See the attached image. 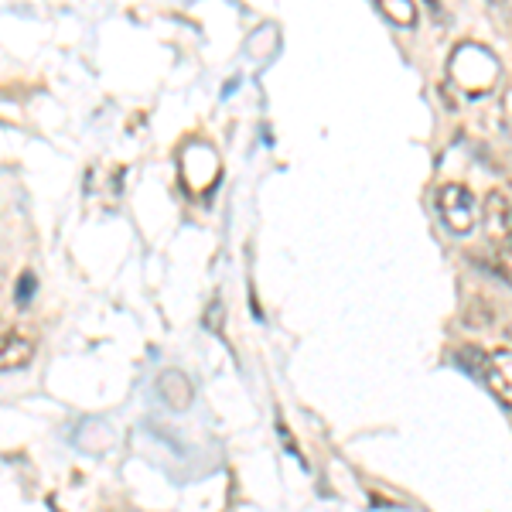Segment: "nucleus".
<instances>
[{
	"label": "nucleus",
	"instance_id": "obj_1",
	"mask_svg": "<svg viewBox=\"0 0 512 512\" xmlns=\"http://www.w3.org/2000/svg\"><path fill=\"white\" fill-rule=\"evenodd\" d=\"M451 82L458 86V93L465 96H489L499 82V59L489 52V48L475 45V41H465L451 52Z\"/></svg>",
	"mask_w": 512,
	"mask_h": 512
},
{
	"label": "nucleus",
	"instance_id": "obj_2",
	"mask_svg": "<svg viewBox=\"0 0 512 512\" xmlns=\"http://www.w3.org/2000/svg\"><path fill=\"white\" fill-rule=\"evenodd\" d=\"M219 181V154L205 144H188L181 151V185L192 198H205Z\"/></svg>",
	"mask_w": 512,
	"mask_h": 512
},
{
	"label": "nucleus",
	"instance_id": "obj_3",
	"mask_svg": "<svg viewBox=\"0 0 512 512\" xmlns=\"http://www.w3.org/2000/svg\"><path fill=\"white\" fill-rule=\"evenodd\" d=\"M437 212H441L444 226L451 229L454 236H468L475 229V219H478V205H475V195L468 192L465 185L451 181L437 192Z\"/></svg>",
	"mask_w": 512,
	"mask_h": 512
},
{
	"label": "nucleus",
	"instance_id": "obj_4",
	"mask_svg": "<svg viewBox=\"0 0 512 512\" xmlns=\"http://www.w3.org/2000/svg\"><path fill=\"white\" fill-rule=\"evenodd\" d=\"M482 226H485V239H489L495 250L502 256H512V202L499 188L485 195Z\"/></svg>",
	"mask_w": 512,
	"mask_h": 512
},
{
	"label": "nucleus",
	"instance_id": "obj_5",
	"mask_svg": "<svg viewBox=\"0 0 512 512\" xmlns=\"http://www.w3.org/2000/svg\"><path fill=\"white\" fill-rule=\"evenodd\" d=\"M35 359V338L21 328L0 335V373H18L28 362Z\"/></svg>",
	"mask_w": 512,
	"mask_h": 512
},
{
	"label": "nucleus",
	"instance_id": "obj_6",
	"mask_svg": "<svg viewBox=\"0 0 512 512\" xmlns=\"http://www.w3.org/2000/svg\"><path fill=\"white\" fill-rule=\"evenodd\" d=\"M482 383L495 393L502 407H512V352H489V366H485Z\"/></svg>",
	"mask_w": 512,
	"mask_h": 512
},
{
	"label": "nucleus",
	"instance_id": "obj_7",
	"mask_svg": "<svg viewBox=\"0 0 512 512\" xmlns=\"http://www.w3.org/2000/svg\"><path fill=\"white\" fill-rule=\"evenodd\" d=\"M158 393L171 410H188L192 407V383L181 369H164L158 379Z\"/></svg>",
	"mask_w": 512,
	"mask_h": 512
},
{
	"label": "nucleus",
	"instance_id": "obj_8",
	"mask_svg": "<svg viewBox=\"0 0 512 512\" xmlns=\"http://www.w3.org/2000/svg\"><path fill=\"white\" fill-rule=\"evenodd\" d=\"M376 11L396 28H414L417 24V4L414 0H373Z\"/></svg>",
	"mask_w": 512,
	"mask_h": 512
},
{
	"label": "nucleus",
	"instance_id": "obj_9",
	"mask_svg": "<svg viewBox=\"0 0 512 512\" xmlns=\"http://www.w3.org/2000/svg\"><path fill=\"white\" fill-rule=\"evenodd\" d=\"M454 362H458L465 373H472L475 379L485 376V366H489V352L475 349V345H461L458 352H454Z\"/></svg>",
	"mask_w": 512,
	"mask_h": 512
},
{
	"label": "nucleus",
	"instance_id": "obj_10",
	"mask_svg": "<svg viewBox=\"0 0 512 512\" xmlns=\"http://www.w3.org/2000/svg\"><path fill=\"white\" fill-rule=\"evenodd\" d=\"M35 291H38L35 274L28 270V274H21V280H18V294H14V297H18V308H28V301L35 297Z\"/></svg>",
	"mask_w": 512,
	"mask_h": 512
},
{
	"label": "nucleus",
	"instance_id": "obj_11",
	"mask_svg": "<svg viewBox=\"0 0 512 512\" xmlns=\"http://www.w3.org/2000/svg\"><path fill=\"white\" fill-rule=\"evenodd\" d=\"M506 338H509V342H512V325L506 328Z\"/></svg>",
	"mask_w": 512,
	"mask_h": 512
},
{
	"label": "nucleus",
	"instance_id": "obj_12",
	"mask_svg": "<svg viewBox=\"0 0 512 512\" xmlns=\"http://www.w3.org/2000/svg\"><path fill=\"white\" fill-rule=\"evenodd\" d=\"M506 4H509V11H512V0H506Z\"/></svg>",
	"mask_w": 512,
	"mask_h": 512
}]
</instances>
